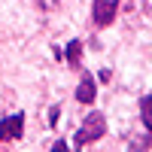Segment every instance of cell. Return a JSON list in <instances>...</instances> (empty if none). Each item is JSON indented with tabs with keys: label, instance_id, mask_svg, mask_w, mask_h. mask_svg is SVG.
Segmentation results:
<instances>
[{
	"label": "cell",
	"instance_id": "obj_4",
	"mask_svg": "<svg viewBox=\"0 0 152 152\" xmlns=\"http://www.w3.org/2000/svg\"><path fill=\"white\" fill-rule=\"evenodd\" d=\"M94 94H97V85H94V79L91 76H82L79 79V88H76V100H79V104H91L94 100Z\"/></svg>",
	"mask_w": 152,
	"mask_h": 152
},
{
	"label": "cell",
	"instance_id": "obj_5",
	"mask_svg": "<svg viewBox=\"0 0 152 152\" xmlns=\"http://www.w3.org/2000/svg\"><path fill=\"white\" fill-rule=\"evenodd\" d=\"M140 116H143V125L152 131V94H146V97L140 100Z\"/></svg>",
	"mask_w": 152,
	"mask_h": 152
},
{
	"label": "cell",
	"instance_id": "obj_1",
	"mask_svg": "<svg viewBox=\"0 0 152 152\" xmlns=\"http://www.w3.org/2000/svg\"><path fill=\"white\" fill-rule=\"evenodd\" d=\"M104 134H107V119H104V113H91V116L79 125V131H76V149H82L85 143H91V140H100Z\"/></svg>",
	"mask_w": 152,
	"mask_h": 152
},
{
	"label": "cell",
	"instance_id": "obj_3",
	"mask_svg": "<svg viewBox=\"0 0 152 152\" xmlns=\"http://www.w3.org/2000/svg\"><path fill=\"white\" fill-rule=\"evenodd\" d=\"M116 9H119V0H94V9H91L94 24L97 28H107V24L116 18Z\"/></svg>",
	"mask_w": 152,
	"mask_h": 152
},
{
	"label": "cell",
	"instance_id": "obj_6",
	"mask_svg": "<svg viewBox=\"0 0 152 152\" xmlns=\"http://www.w3.org/2000/svg\"><path fill=\"white\" fill-rule=\"evenodd\" d=\"M79 55H82V43L73 40V43L67 46V64H70V67H79Z\"/></svg>",
	"mask_w": 152,
	"mask_h": 152
},
{
	"label": "cell",
	"instance_id": "obj_2",
	"mask_svg": "<svg viewBox=\"0 0 152 152\" xmlns=\"http://www.w3.org/2000/svg\"><path fill=\"white\" fill-rule=\"evenodd\" d=\"M21 131H24V116H21V113H12V116L0 119V143L21 137Z\"/></svg>",
	"mask_w": 152,
	"mask_h": 152
},
{
	"label": "cell",
	"instance_id": "obj_7",
	"mask_svg": "<svg viewBox=\"0 0 152 152\" xmlns=\"http://www.w3.org/2000/svg\"><path fill=\"white\" fill-rule=\"evenodd\" d=\"M52 152H70V149H67V143H64V140H58V143L52 146Z\"/></svg>",
	"mask_w": 152,
	"mask_h": 152
}]
</instances>
